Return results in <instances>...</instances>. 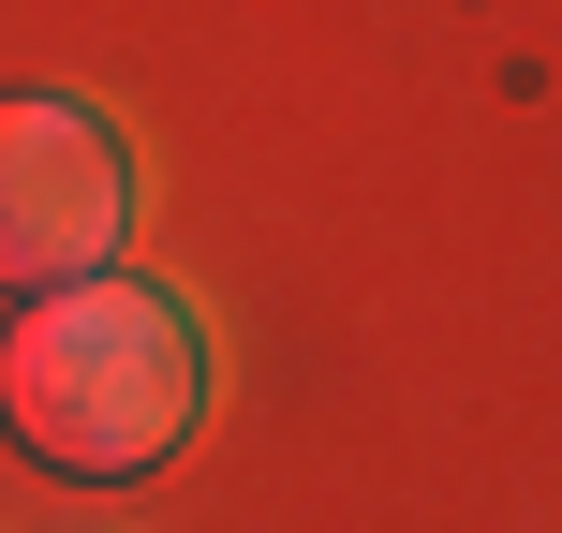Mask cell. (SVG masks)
Listing matches in <instances>:
<instances>
[{
  "mask_svg": "<svg viewBox=\"0 0 562 533\" xmlns=\"http://www.w3.org/2000/svg\"><path fill=\"white\" fill-rule=\"evenodd\" d=\"M207 415V326L193 297L134 267H89V281H45V297L0 326V430H15L45 475H164Z\"/></svg>",
  "mask_w": 562,
  "mask_h": 533,
  "instance_id": "cell-1",
  "label": "cell"
},
{
  "mask_svg": "<svg viewBox=\"0 0 562 533\" xmlns=\"http://www.w3.org/2000/svg\"><path fill=\"white\" fill-rule=\"evenodd\" d=\"M134 237V134L75 89H0V297L119 267Z\"/></svg>",
  "mask_w": 562,
  "mask_h": 533,
  "instance_id": "cell-2",
  "label": "cell"
}]
</instances>
